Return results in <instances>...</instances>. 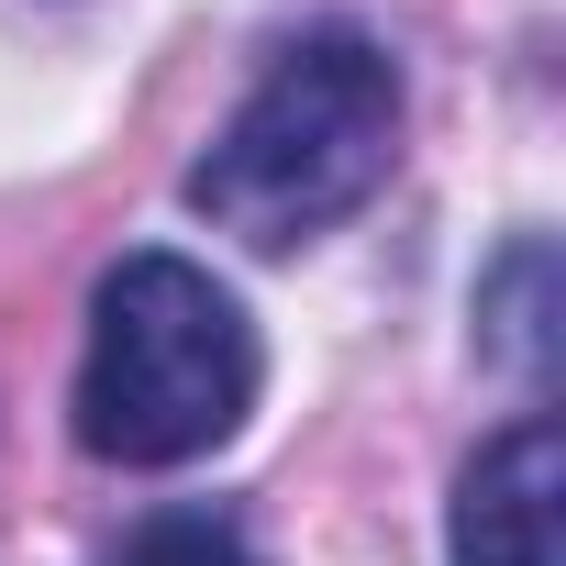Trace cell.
<instances>
[{"label": "cell", "instance_id": "1", "mask_svg": "<svg viewBox=\"0 0 566 566\" xmlns=\"http://www.w3.org/2000/svg\"><path fill=\"white\" fill-rule=\"evenodd\" d=\"M400 56L356 23H323L301 45H277L266 78L233 101V123L189 156V211L255 255H301L312 233L356 222L389 167H400Z\"/></svg>", "mask_w": 566, "mask_h": 566}, {"label": "cell", "instance_id": "2", "mask_svg": "<svg viewBox=\"0 0 566 566\" xmlns=\"http://www.w3.org/2000/svg\"><path fill=\"white\" fill-rule=\"evenodd\" d=\"M266 389V345L244 301L200 255L134 244L90 290V345H78V444L101 467H189L244 433Z\"/></svg>", "mask_w": 566, "mask_h": 566}, {"label": "cell", "instance_id": "3", "mask_svg": "<svg viewBox=\"0 0 566 566\" xmlns=\"http://www.w3.org/2000/svg\"><path fill=\"white\" fill-rule=\"evenodd\" d=\"M555 511H566V433H555V411H522L455 467L444 566H566Z\"/></svg>", "mask_w": 566, "mask_h": 566}, {"label": "cell", "instance_id": "4", "mask_svg": "<svg viewBox=\"0 0 566 566\" xmlns=\"http://www.w3.org/2000/svg\"><path fill=\"white\" fill-rule=\"evenodd\" d=\"M478 356L500 378L544 389V367H555V244L544 233H511L489 255V277H478Z\"/></svg>", "mask_w": 566, "mask_h": 566}, {"label": "cell", "instance_id": "5", "mask_svg": "<svg viewBox=\"0 0 566 566\" xmlns=\"http://www.w3.org/2000/svg\"><path fill=\"white\" fill-rule=\"evenodd\" d=\"M101 566H266V555L244 544V522H233L222 500H167V511H145Z\"/></svg>", "mask_w": 566, "mask_h": 566}]
</instances>
